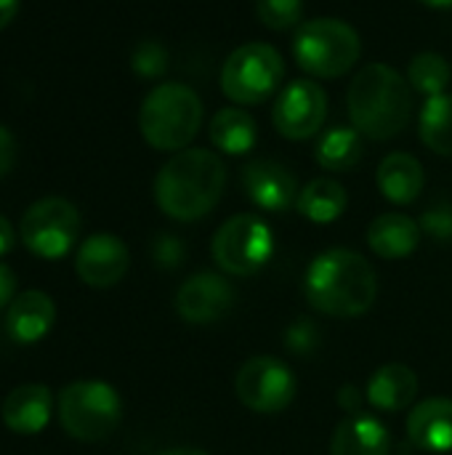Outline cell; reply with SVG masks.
Returning a JSON list of instances; mask_svg holds the SVG:
<instances>
[{
	"mask_svg": "<svg viewBox=\"0 0 452 455\" xmlns=\"http://www.w3.org/2000/svg\"><path fill=\"white\" fill-rule=\"evenodd\" d=\"M306 301L338 320L360 317L370 312L378 299V275L373 264L349 248H330L320 253L304 277Z\"/></svg>",
	"mask_w": 452,
	"mask_h": 455,
	"instance_id": "6da1fadb",
	"label": "cell"
},
{
	"mask_svg": "<svg viewBox=\"0 0 452 455\" xmlns=\"http://www.w3.org/2000/svg\"><path fill=\"white\" fill-rule=\"evenodd\" d=\"M226 187V165L210 149L176 152L155 179L157 208L176 221H197L208 216Z\"/></svg>",
	"mask_w": 452,
	"mask_h": 455,
	"instance_id": "7a4b0ae2",
	"label": "cell"
},
{
	"mask_svg": "<svg viewBox=\"0 0 452 455\" xmlns=\"http://www.w3.org/2000/svg\"><path fill=\"white\" fill-rule=\"evenodd\" d=\"M346 107L352 125L362 136L376 141L394 139L405 131L413 112L410 83L389 64H365L349 85Z\"/></svg>",
	"mask_w": 452,
	"mask_h": 455,
	"instance_id": "3957f363",
	"label": "cell"
},
{
	"mask_svg": "<svg viewBox=\"0 0 452 455\" xmlns=\"http://www.w3.org/2000/svg\"><path fill=\"white\" fill-rule=\"evenodd\" d=\"M202 125V101L184 83H160L139 112V128L149 147L160 152L186 149Z\"/></svg>",
	"mask_w": 452,
	"mask_h": 455,
	"instance_id": "277c9868",
	"label": "cell"
},
{
	"mask_svg": "<svg viewBox=\"0 0 452 455\" xmlns=\"http://www.w3.org/2000/svg\"><path fill=\"white\" fill-rule=\"evenodd\" d=\"M362 53L360 35L352 24L322 16L309 19L298 27L293 37V56L298 67L314 77H341L346 75Z\"/></svg>",
	"mask_w": 452,
	"mask_h": 455,
	"instance_id": "5b68a950",
	"label": "cell"
},
{
	"mask_svg": "<svg viewBox=\"0 0 452 455\" xmlns=\"http://www.w3.org/2000/svg\"><path fill=\"white\" fill-rule=\"evenodd\" d=\"M56 408L61 429L80 443L107 440L123 419V400L104 381H75L64 387Z\"/></svg>",
	"mask_w": 452,
	"mask_h": 455,
	"instance_id": "8992f818",
	"label": "cell"
},
{
	"mask_svg": "<svg viewBox=\"0 0 452 455\" xmlns=\"http://www.w3.org/2000/svg\"><path fill=\"white\" fill-rule=\"evenodd\" d=\"M285 75V64L277 48L269 43H245L229 53L221 67V91L234 104L266 101Z\"/></svg>",
	"mask_w": 452,
	"mask_h": 455,
	"instance_id": "52a82bcc",
	"label": "cell"
},
{
	"mask_svg": "<svg viewBox=\"0 0 452 455\" xmlns=\"http://www.w3.org/2000/svg\"><path fill=\"white\" fill-rule=\"evenodd\" d=\"M274 253V235L266 221L253 213H237L226 219L210 243V256L221 272L234 277H250L266 267Z\"/></svg>",
	"mask_w": 452,
	"mask_h": 455,
	"instance_id": "ba28073f",
	"label": "cell"
},
{
	"mask_svg": "<svg viewBox=\"0 0 452 455\" xmlns=\"http://www.w3.org/2000/svg\"><path fill=\"white\" fill-rule=\"evenodd\" d=\"M21 243L40 259H61L80 235V213L64 197H43L21 216Z\"/></svg>",
	"mask_w": 452,
	"mask_h": 455,
	"instance_id": "9c48e42d",
	"label": "cell"
},
{
	"mask_svg": "<svg viewBox=\"0 0 452 455\" xmlns=\"http://www.w3.org/2000/svg\"><path fill=\"white\" fill-rule=\"evenodd\" d=\"M298 392V381L293 371L280 360L269 355L250 357L242 363V368L234 376V395L237 400L261 416H274L285 411Z\"/></svg>",
	"mask_w": 452,
	"mask_h": 455,
	"instance_id": "30bf717a",
	"label": "cell"
},
{
	"mask_svg": "<svg viewBox=\"0 0 452 455\" xmlns=\"http://www.w3.org/2000/svg\"><path fill=\"white\" fill-rule=\"evenodd\" d=\"M328 115V93L314 80L288 83L272 109V123L280 136L290 141H304L320 133Z\"/></svg>",
	"mask_w": 452,
	"mask_h": 455,
	"instance_id": "8fae6325",
	"label": "cell"
},
{
	"mask_svg": "<svg viewBox=\"0 0 452 455\" xmlns=\"http://www.w3.org/2000/svg\"><path fill=\"white\" fill-rule=\"evenodd\" d=\"M234 299V288L226 277L216 272H197L178 288L176 312L189 325H210L232 312Z\"/></svg>",
	"mask_w": 452,
	"mask_h": 455,
	"instance_id": "7c38bea8",
	"label": "cell"
},
{
	"mask_svg": "<svg viewBox=\"0 0 452 455\" xmlns=\"http://www.w3.org/2000/svg\"><path fill=\"white\" fill-rule=\"evenodd\" d=\"M131 267V253L125 243L115 235H91L75 256V272L88 288H115Z\"/></svg>",
	"mask_w": 452,
	"mask_h": 455,
	"instance_id": "4fadbf2b",
	"label": "cell"
},
{
	"mask_svg": "<svg viewBox=\"0 0 452 455\" xmlns=\"http://www.w3.org/2000/svg\"><path fill=\"white\" fill-rule=\"evenodd\" d=\"M242 189L248 200L264 211L280 213L298 203L296 176L277 160H253L242 168Z\"/></svg>",
	"mask_w": 452,
	"mask_h": 455,
	"instance_id": "5bb4252c",
	"label": "cell"
},
{
	"mask_svg": "<svg viewBox=\"0 0 452 455\" xmlns=\"http://www.w3.org/2000/svg\"><path fill=\"white\" fill-rule=\"evenodd\" d=\"M53 411V395L45 384H21L3 403V424L21 437L40 435Z\"/></svg>",
	"mask_w": 452,
	"mask_h": 455,
	"instance_id": "9a60e30c",
	"label": "cell"
},
{
	"mask_svg": "<svg viewBox=\"0 0 452 455\" xmlns=\"http://www.w3.org/2000/svg\"><path fill=\"white\" fill-rule=\"evenodd\" d=\"M408 440L424 453L452 451V400L429 397L408 416Z\"/></svg>",
	"mask_w": 452,
	"mask_h": 455,
	"instance_id": "2e32d148",
	"label": "cell"
},
{
	"mask_svg": "<svg viewBox=\"0 0 452 455\" xmlns=\"http://www.w3.org/2000/svg\"><path fill=\"white\" fill-rule=\"evenodd\" d=\"M56 323V304L43 291H24L19 293L5 315V325L13 341L35 344L40 341Z\"/></svg>",
	"mask_w": 452,
	"mask_h": 455,
	"instance_id": "e0dca14e",
	"label": "cell"
},
{
	"mask_svg": "<svg viewBox=\"0 0 452 455\" xmlns=\"http://www.w3.org/2000/svg\"><path fill=\"white\" fill-rule=\"evenodd\" d=\"M392 437L381 419L368 413L346 416L330 440V455H389Z\"/></svg>",
	"mask_w": 452,
	"mask_h": 455,
	"instance_id": "ac0fdd59",
	"label": "cell"
},
{
	"mask_svg": "<svg viewBox=\"0 0 452 455\" xmlns=\"http://www.w3.org/2000/svg\"><path fill=\"white\" fill-rule=\"evenodd\" d=\"M376 181H378L381 195L389 203L410 205L421 197L426 173H424V165L418 163V157H413L408 152H392L389 157L381 160V165L376 171Z\"/></svg>",
	"mask_w": 452,
	"mask_h": 455,
	"instance_id": "d6986e66",
	"label": "cell"
},
{
	"mask_svg": "<svg viewBox=\"0 0 452 455\" xmlns=\"http://www.w3.org/2000/svg\"><path fill=\"white\" fill-rule=\"evenodd\" d=\"M416 395H418V376L413 373V368H408L402 363H392V365L378 368L370 376L368 389H365L368 403L384 413L405 411L408 405H413Z\"/></svg>",
	"mask_w": 452,
	"mask_h": 455,
	"instance_id": "ffe728a7",
	"label": "cell"
},
{
	"mask_svg": "<svg viewBox=\"0 0 452 455\" xmlns=\"http://www.w3.org/2000/svg\"><path fill=\"white\" fill-rule=\"evenodd\" d=\"M421 224L405 213H384L368 227V245L381 259H408L421 243Z\"/></svg>",
	"mask_w": 452,
	"mask_h": 455,
	"instance_id": "44dd1931",
	"label": "cell"
},
{
	"mask_svg": "<svg viewBox=\"0 0 452 455\" xmlns=\"http://www.w3.org/2000/svg\"><path fill=\"white\" fill-rule=\"evenodd\" d=\"M208 136L216 144V149H221L224 155H245L253 149L258 139V125L245 109L224 107L213 115Z\"/></svg>",
	"mask_w": 452,
	"mask_h": 455,
	"instance_id": "7402d4cb",
	"label": "cell"
},
{
	"mask_svg": "<svg viewBox=\"0 0 452 455\" xmlns=\"http://www.w3.org/2000/svg\"><path fill=\"white\" fill-rule=\"evenodd\" d=\"M346 203H349V195H346L341 181H336V179H312L301 189L296 208L312 224H333L346 211Z\"/></svg>",
	"mask_w": 452,
	"mask_h": 455,
	"instance_id": "603a6c76",
	"label": "cell"
},
{
	"mask_svg": "<svg viewBox=\"0 0 452 455\" xmlns=\"http://www.w3.org/2000/svg\"><path fill=\"white\" fill-rule=\"evenodd\" d=\"M365 149H362V133L352 125H336L330 131L322 133L314 157L322 168L328 171H352L360 160H362Z\"/></svg>",
	"mask_w": 452,
	"mask_h": 455,
	"instance_id": "cb8c5ba5",
	"label": "cell"
},
{
	"mask_svg": "<svg viewBox=\"0 0 452 455\" xmlns=\"http://www.w3.org/2000/svg\"><path fill=\"white\" fill-rule=\"evenodd\" d=\"M418 128H421V141L432 152L452 157V93L426 99Z\"/></svg>",
	"mask_w": 452,
	"mask_h": 455,
	"instance_id": "d4e9b609",
	"label": "cell"
},
{
	"mask_svg": "<svg viewBox=\"0 0 452 455\" xmlns=\"http://www.w3.org/2000/svg\"><path fill=\"white\" fill-rule=\"evenodd\" d=\"M450 61L442 53L434 51H424L418 56H413L410 67H408V83L424 93L426 99L432 96H442L448 83H450Z\"/></svg>",
	"mask_w": 452,
	"mask_h": 455,
	"instance_id": "484cf974",
	"label": "cell"
},
{
	"mask_svg": "<svg viewBox=\"0 0 452 455\" xmlns=\"http://www.w3.org/2000/svg\"><path fill=\"white\" fill-rule=\"evenodd\" d=\"M256 13L269 29H290L304 16V0H256Z\"/></svg>",
	"mask_w": 452,
	"mask_h": 455,
	"instance_id": "4316f807",
	"label": "cell"
},
{
	"mask_svg": "<svg viewBox=\"0 0 452 455\" xmlns=\"http://www.w3.org/2000/svg\"><path fill=\"white\" fill-rule=\"evenodd\" d=\"M320 341H322V333H320L317 323L309 317L290 323V328L285 331V347L290 355H298V357H309L320 347Z\"/></svg>",
	"mask_w": 452,
	"mask_h": 455,
	"instance_id": "83f0119b",
	"label": "cell"
},
{
	"mask_svg": "<svg viewBox=\"0 0 452 455\" xmlns=\"http://www.w3.org/2000/svg\"><path fill=\"white\" fill-rule=\"evenodd\" d=\"M421 232L429 235L437 243H452V205L450 203H437L421 216Z\"/></svg>",
	"mask_w": 452,
	"mask_h": 455,
	"instance_id": "f1b7e54d",
	"label": "cell"
},
{
	"mask_svg": "<svg viewBox=\"0 0 452 455\" xmlns=\"http://www.w3.org/2000/svg\"><path fill=\"white\" fill-rule=\"evenodd\" d=\"M168 67V53L157 40H144L133 51V69L144 77H157Z\"/></svg>",
	"mask_w": 452,
	"mask_h": 455,
	"instance_id": "f546056e",
	"label": "cell"
},
{
	"mask_svg": "<svg viewBox=\"0 0 452 455\" xmlns=\"http://www.w3.org/2000/svg\"><path fill=\"white\" fill-rule=\"evenodd\" d=\"M152 256L155 261L163 267V269H176L181 267L186 251H184V243L178 237H170V235H160L152 245Z\"/></svg>",
	"mask_w": 452,
	"mask_h": 455,
	"instance_id": "4dcf8cb0",
	"label": "cell"
},
{
	"mask_svg": "<svg viewBox=\"0 0 452 455\" xmlns=\"http://www.w3.org/2000/svg\"><path fill=\"white\" fill-rule=\"evenodd\" d=\"M368 397L354 387V384H346V387H341L338 389V405L349 413V416H354V413H360V408H362V403H365Z\"/></svg>",
	"mask_w": 452,
	"mask_h": 455,
	"instance_id": "1f68e13d",
	"label": "cell"
},
{
	"mask_svg": "<svg viewBox=\"0 0 452 455\" xmlns=\"http://www.w3.org/2000/svg\"><path fill=\"white\" fill-rule=\"evenodd\" d=\"M13 160H16V144H13V136L0 125V179L13 168Z\"/></svg>",
	"mask_w": 452,
	"mask_h": 455,
	"instance_id": "d6a6232c",
	"label": "cell"
},
{
	"mask_svg": "<svg viewBox=\"0 0 452 455\" xmlns=\"http://www.w3.org/2000/svg\"><path fill=\"white\" fill-rule=\"evenodd\" d=\"M16 275L11 272V267L0 264V309L11 307V301L16 299Z\"/></svg>",
	"mask_w": 452,
	"mask_h": 455,
	"instance_id": "836d02e7",
	"label": "cell"
},
{
	"mask_svg": "<svg viewBox=\"0 0 452 455\" xmlns=\"http://www.w3.org/2000/svg\"><path fill=\"white\" fill-rule=\"evenodd\" d=\"M13 248V229L5 216H0V256H5Z\"/></svg>",
	"mask_w": 452,
	"mask_h": 455,
	"instance_id": "e575fe53",
	"label": "cell"
},
{
	"mask_svg": "<svg viewBox=\"0 0 452 455\" xmlns=\"http://www.w3.org/2000/svg\"><path fill=\"white\" fill-rule=\"evenodd\" d=\"M19 0H0V29L11 24V19L16 16Z\"/></svg>",
	"mask_w": 452,
	"mask_h": 455,
	"instance_id": "d590c367",
	"label": "cell"
},
{
	"mask_svg": "<svg viewBox=\"0 0 452 455\" xmlns=\"http://www.w3.org/2000/svg\"><path fill=\"white\" fill-rule=\"evenodd\" d=\"M160 455H210L205 453V451H200V448H173V451H165V453Z\"/></svg>",
	"mask_w": 452,
	"mask_h": 455,
	"instance_id": "8d00e7d4",
	"label": "cell"
},
{
	"mask_svg": "<svg viewBox=\"0 0 452 455\" xmlns=\"http://www.w3.org/2000/svg\"><path fill=\"white\" fill-rule=\"evenodd\" d=\"M429 8H452V0H418Z\"/></svg>",
	"mask_w": 452,
	"mask_h": 455,
	"instance_id": "74e56055",
	"label": "cell"
}]
</instances>
